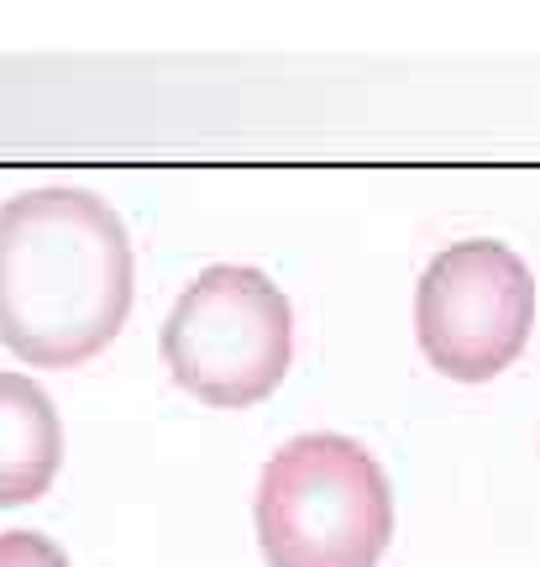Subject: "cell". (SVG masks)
<instances>
[{"label": "cell", "instance_id": "1", "mask_svg": "<svg viewBox=\"0 0 540 567\" xmlns=\"http://www.w3.org/2000/svg\"><path fill=\"white\" fill-rule=\"evenodd\" d=\"M132 237L80 184L21 189L0 205V347L27 368L101 358L132 316Z\"/></svg>", "mask_w": 540, "mask_h": 567}, {"label": "cell", "instance_id": "2", "mask_svg": "<svg viewBox=\"0 0 540 567\" xmlns=\"http://www.w3.org/2000/svg\"><path fill=\"white\" fill-rule=\"evenodd\" d=\"M252 520L268 567H378L394 494L367 446L310 431L268 457Z\"/></svg>", "mask_w": 540, "mask_h": 567}, {"label": "cell", "instance_id": "3", "mask_svg": "<svg viewBox=\"0 0 540 567\" xmlns=\"http://www.w3.org/2000/svg\"><path fill=\"white\" fill-rule=\"evenodd\" d=\"M294 358V310L258 268L216 264L184 284L163 321L174 384L216 410H247L283 384Z\"/></svg>", "mask_w": 540, "mask_h": 567}, {"label": "cell", "instance_id": "4", "mask_svg": "<svg viewBox=\"0 0 540 567\" xmlns=\"http://www.w3.org/2000/svg\"><path fill=\"white\" fill-rule=\"evenodd\" d=\"M536 326V279L515 247L467 237L430 258L415 289V342L425 363L457 379L488 384L515 363Z\"/></svg>", "mask_w": 540, "mask_h": 567}, {"label": "cell", "instance_id": "5", "mask_svg": "<svg viewBox=\"0 0 540 567\" xmlns=\"http://www.w3.org/2000/svg\"><path fill=\"white\" fill-rule=\"evenodd\" d=\"M63 467V421L48 389L0 373V509L42 499Z\"/></svg>", "mask_w": 540, "mask_h": 567}, {"label": "cell", "instance_id": "6", "mask_svg": "<svg viewBox=\"0 0 540 567\" xmlns=\"http://www.w3.org/2000/svg\"><path fill=\"white\" fill-rule=\"evenodd\" d=\"M0 567H74V563L42 530H6L0 536Z\"/></svg>", "mask_w": 540, "mask_h": 567}]
</instances>
